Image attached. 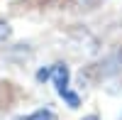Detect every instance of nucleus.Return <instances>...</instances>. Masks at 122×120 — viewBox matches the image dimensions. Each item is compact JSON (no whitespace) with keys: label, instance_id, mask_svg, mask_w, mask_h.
<instances>
[{"label":"nucleus","instance_id":"obj_1","mask_svg":"<svg viewBox=\"0 0 122 120\" xmlns=\"http://www.w3.org/2000/svg\"><path fill=\"white\" fill-rule=\"evenodd\" d=\"M39 81H54L56 86V93L64 98V101L71 105V108H78V96L76 93H71V88H68V66L66 64H51L49 69H42V71L37 74Z\"/></svg>","mask_w":122,"mask_h":120},{"label":"nucleus","instance_id":"obj_2","mask_svg":"<svg viewBox=\"0 0 122 120\" xmlns=\"http://www.w3.org/2000/svg\"><path fill=\"white\" fill-rule=\"evenodd\" d=\"M15 120H56V115L51 110H34L32 115H22V118H15Z\"/></svg>","mask_w":122,"mask_h":120},{"label":"nucleus","instance_id":"obj_3","mask_svg":"<svg viewBox=\"0 0 122 120\" xmlns=\"http://www.w3.org/2000/svg\"><path fill=\"white\" fill-rule=\"evenodd\" d=\"M10 34H12V29H10V25L0 20V42H5V39H7Z\"/></svg>","mask_w":122,"mask_h":120},{"label":"nucleus","instance_id":"obj_4","mask_svg":"<svg viewBox=\"0 0 122 120\" xmlns=\"http://www.w3.org/2000/svg\"><path fill=\"white\" fill-rule=\"evenodd\" d=\"M83 120H98V115H88V118H83Z\"/></svg>","mask_w":122,"mask_h":120}]
</instances>
